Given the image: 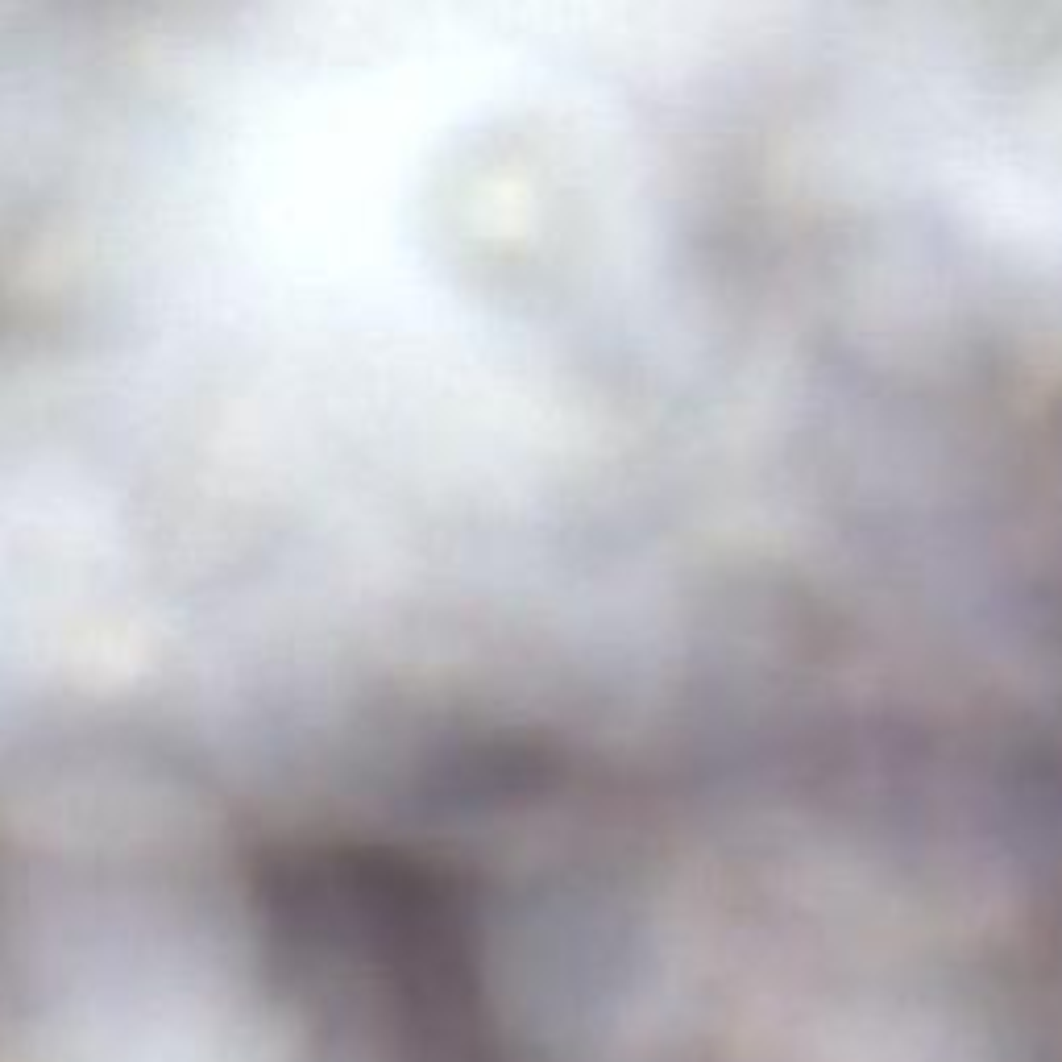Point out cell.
I'll list each match as a JSON object with an SVG mask.
<instances>
[{
	"label": "cell",
	"instance_id": "obj_1",
	"mask_svg": "<svg viewBox=\"0 0 1062 1062\" xmlns=\"http://www.w3.org/2000/svg\"><path fill=\"white\" fill-rule=\"evenodd\" d=\"M822 88H826V96H834V83H826V75H822ZM822 88H818V133H826V125H830V133H838L847 142L843 121H830V113L822 108ZM822 158H826V137H822ZM826 187H830V166H826ZM830 220H834V195H830ZM834 299H838V233H834Z\"/></svg>",
	"mask_w": 1062,
	"mask_h": 1062
}]
</instances>
